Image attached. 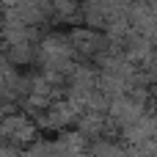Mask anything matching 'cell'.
Returning a JSON list of instances; mask_svg holds the SVG:
<instances>
[{"label":"cell","instance_id":"obj_1","mask_svg":"<svg viewBox=\"0 0 157 157\" xmlns=\"http://www.w3.org/2000/svg\"><path fill=\"white\" fill-rule=\"evenodd\" d=\"M0 138L14 141V144L17 141H33L36 138V127L22 113H6L3 121H0Z\"/></svg>","mask_w":157,"mask_h":157},{"label":"cell","instance_id":"obj_2","mask_svg":"<svg viewBox=\"0 0 157 157\" xmlns=\"http://www.w3.org/2000/svg\"><path fill=\"white\" fill-rule=\"evenodd\" d=\"M0 152H8V149H6V146H0Z\"/></svg>","mask_w":157,"mask_h":157}]
</instances>
